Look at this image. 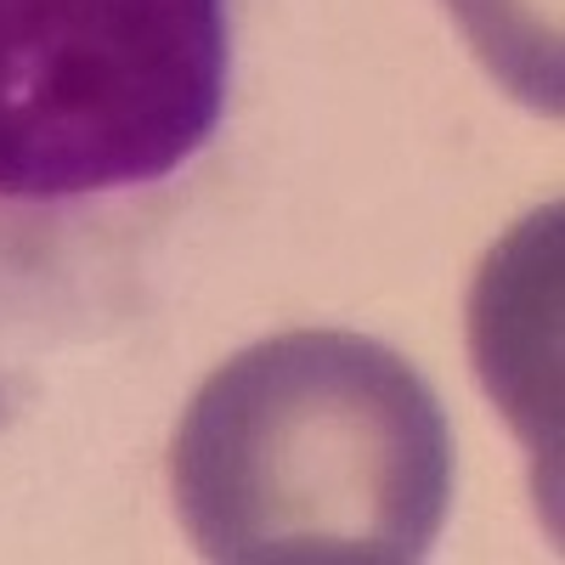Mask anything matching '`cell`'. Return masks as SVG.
Masks as SVG:
<instances>
[{
    "mask_svg": "<svg viewBox=\"0 0 565 565\" xmlns=\"http://www.w3.org/2000/svg\"><path fill=\"white\" fill-rule=\"evenodd\" d=\"M175 514L226 565H407L452 509L430 380L345 328H295L221 362L170 447Z\"/></svg>",
    "mask_w": 565,
    "mask_h": 565,
    "instance_id": "cell-1",
    "label": "cell"
},
{
    "mask_svg": "<svg viewBox=\"0 0 565 565\" xmlns=\"http://www.w3.org/2000/svg\"><path fill=\"white\" fill-rule=\"evenodd\" d=\"M232 0H0V221L68 226L221 136Z\"/></svg>",
    "mask_w": 565,
    "mask_h": 565,
    "instance_id": "cell-2",
    "label": "cell"
},
{
    "mask_svg": "<svg viewBox=\"0 0 565 565\" xmlns=\"http://www.w3.org/2000/svg\"><path fill=\"white\" fill-rule=\"evenodd\" d=\"M559 204L532 215L503 249H492L487 277L476 289V367L487 391L509 407L514 430L526 436L532 458H554V351L543 356V334H554V311L537 317V295L554 282V260L543 249L559 238Z\"/></svg>",
    "mask_w": 565,
    "mask_h": 565,
    "instance_id": "cell-3",
    "label": "cell"
},
{
    "mask_svg": "<svg viewBox=\"0 0 565 565\" xmlns=\"http://www.w3.org/2000/svg\"><path fill=\"white\" fill-rule=\"evenodd\" d=\"M481 68L543 119L565 108V34L559 0H447Z\"/></svg>",
    "mask_w": 565,
    "mask_h": 565,
    "instance_id": "cell-4",
    "label": "cell"
}]
</instances>
